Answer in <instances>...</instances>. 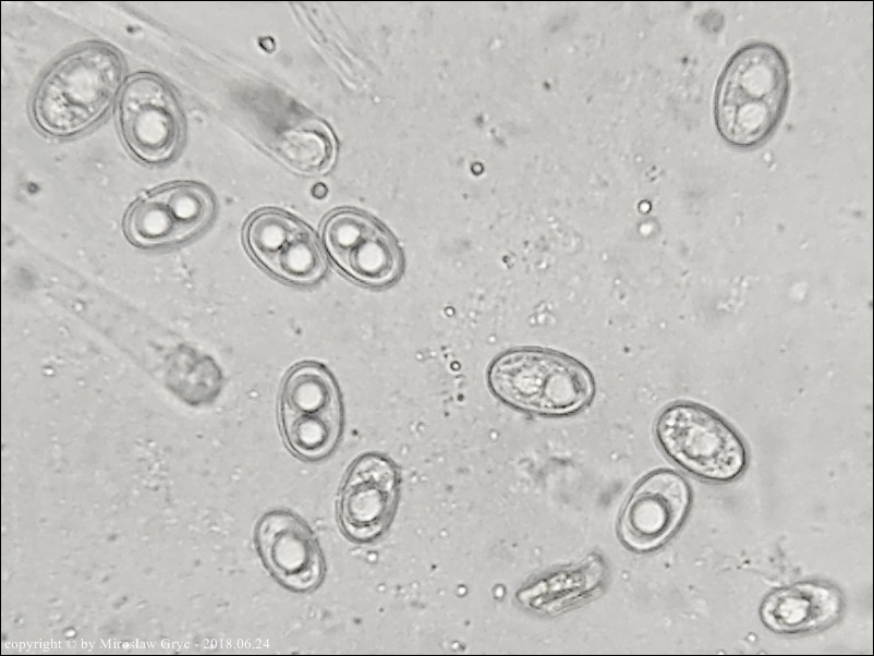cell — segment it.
<instances>
[{
    "label": "cell",
    "instance_id": "cell-13",
    "mask_svg": "<svg viewBox=\"0 0 874 656\" xmlns=\"http://www.w3.org/2000/svg\"><path fill=\"white\" fill-rule=\"evenodd\" d=\"M843 608V595L836 585L805 580L767 594L758 612L762 623L772 632L797 635L829 628Z\"/></svg>",
    "mask_w": 874,
    "mask_h": 656
},
{
    "label": "cell",
    "instance_id": "cell-3",
    "mask_svg": "<svg viewBox=\"0 0 874 656\" xmlns=\"http://www.w3.org/2000/svg\"><path fill=\"white\" fill-rule=\"evenodd\" d=\"M487 382L503 403L541 415H566L585 408L595 393L590 369L576 359L545 348H517L489 364Z\"/></svg>",
    "mask_w": 874,
    "mask_h": 656
},
{
    "label": "cell",
    "instance_id": "cell-11",
    "mask_svg": "<svg viewBox=\"0 0 874 656\" xmlns=\"http://www.w3.org/2000/svg\"><path fill=\"white\" fill-rule=\"evenodd\" d=\"M692 502L688 481L672 470L647 474L632 490L620 519L621 540L636 551L664 545L683 524Z\"/></svg>",
    "mask_w": 874,
    "mask_h": 656
},
{
    "label": "cell",
    "instance_id": "cell-12",
    "mask_svg": "<svg viewBox=\"0 0 874 656\" xmlns=\"http://www.w3.org/2000/svg\"><path fill=\"white\" fill-rule=\"evenodd\" d=\"M258 556L268 572L286 588L316 590L325 576V558L309 525L288 510L263 514L254 530Z\"/></svg>",
    "mask_w": 874,
    "mask_h": 656
},
{
    "label": "cell",
    "instance_id": "cell-1",
    "mask_svg": "<svg viewBox=\"0 0 874 656\" xmlns=\"http://www.w3.org/2000/svg\"><path fill=\"white\" fill-rule=\"evenodd\" d=\"M125 74L120 51L104 41L81 44L43 75L31 100L36 129L54 138L90 130L108 113Z\"/></svg>",
    "mask_w": 874,
    "mask_h": 656
},
{
    "label": "cell",
    "instance_id": "cell-14",
    "mask_svg": "<svg viewBox=\"0 0 874 656\" xmlns=\"http://www.w3.org/2000/svg\"><path fill=\"white\" fill-rule=\"evenodd\" d=\"M274 155L294 172L321 174L333 165L336 142L323 122L309 120L283 132L274 145Z\"/></svg>",
    "mask_w": 874,
    "mask_h": 656
},
{
    "label": "cell",
    "instance_id": "cell-8",
    "mask_svg": "<svg viewBox=\"0 0 874 656\" xmlns=\"http://www.w3.org/2000/svg\"><path fill=\"white\" fill-rule=\"evenodd\" d=\"M323 242L335 266L366 287L394 282L403 270V254L392 233L375 218L353 209L332 211L323 224Z\"/></svg>",
    "mask_w": 874,
    "mask_h": 656
},
{
    "label": "cell",
    "instance_id": "cell-2",
    "mask_svg": "<svg viewBox=\"0 0 874 656\" xmlns=\"http://www.w3.org/2000/svg\"><path fill=\"white\" fill-rule=\"evenodd\" d=\"M790 94V69L774 45L755 41L739 48L716 83L714 119L721 138L740 149L754 148L778 127Z\"/></svg>",
    "mask_w": 874,
    "mask_h": 656
},
{
    "label": "cell",
    "instance_id": "cell-6",
    "mask_svg": "<svg viewBox=\"0 0 874 656\" xmlns=\"http://www.w3.org/2000/svg\"><path fill=\"white\" fill-rule=\"evenodd\" d=\"M117 123L128 150L145 165L171 161L185 141L186 122L178 95L151 72L136 73L124 83L117 102Z\"/></svg>",
    "mask_w": 874,
    "mask_h": 656
},
{
    "label": "cell",
    "instance_id": "cell-7",
    "mask_svg": "<svg viewBox=\"0 0 874 656\" xmlns=\"http://www.w3.org/2000/svg\"><path fill=\"white\" fill-rule=\"evenodd\" d=\"M217 203L213 192L196 181L170 182L139 195L124 214L126 240L142 250L185 244L213 222Z\"/></svg>",
    "mask_w": 874,
    "mask_h": 656
},
{
    "label": "cell",
    "instance_id": "cell-10",
    "mask_svg": "<svg viewBox=\"0 0 874 656\" xmlns=\"http://www.w3.org/2000/svg\"><path fill=\"white\" fill-rule=\"evenodd\" d=\"M401 476L388 457L368 452L348 469L338 497L337 514L343 534L371 543L390 526L399 501Z\"/></svg>",
    "mask_w": 874,
    "mask_h": 656
},
{
    "label": "cell",
    "instance_id": "cell-9",
    "mask_svg": "<svg viewBox=\"0 0 874 656\" xmlns=\"http://www.w3.org/2000/svg\"><path fill=\"white\" fill-rule=\"evenodd\" d=\"M243 241L251 257L284 282L309 286L327 270L316 234L286 211L265 208L254 212L244 224Z\"/></svg>",
    "mask_w": 874,
    "mask_h": 656
},
{
    "label": "cell",
    "instance_id": "cell-4",
    "mask_svg": "<svg viewBox=\"0 0 874 656\" xmlns=\"http://www.w3.org/2000/svg\"><path fill=\"white\" fill-rule=\"evenodd\" d=\"M657 441L679 466L705 481L725 483L748 464L741 436L713 410L689 401L668 405L655 425Z\"/></svg>",
    "mask_w": 874,
    "mask_h": 656
},
{
    "label": "cell",
    "instance_id": "cell-5",
    "mask_svg": "<svg viewBox=\"0 0 874 656\" xmlns=\"http://www.w3.org/2000/svg\"><path fill=\"white\" fill-rule=\"evenodd\" d=\"M279 422L287 447L298 458L317 461L336 448L342 432L339 387L318 362H302L287 373L279 396Z\"/></svg>",
    "mask_w": 874,
    "mask_h": 656
}]
</instances>
